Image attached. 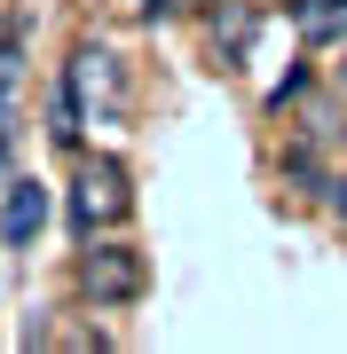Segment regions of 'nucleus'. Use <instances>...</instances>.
Segmentation results:
<instances>
[{"label":"nucleus","mask_w":347,"mask_h":354,"mask_svg":"<svg viewBox=\"0 0 347 354\" xmlns=\"http://www.w3.org/2000/svg\"><path fill=\"white\" fill-rule=\"evenodd\" d=\"M127 165L118 158H87V174H79V189H71V221H79V236H95V228H111V221H127Z\"/></svg>","instance_id":"f257e3e1"},{"label":"nucleus","mask_w":347,"mask_h":354,"mask_svg":"<svg viewBox=\"0 0 347 354\" xmlns=\"http://www.w3.org/2000/svg\"><path fill=\"white\" fill-rule=\"evenodd\" d=\"M142 252L134 244H95L87 260H79V291H87L95 307H127V299H142Z\"/></svg>","instance_id":"f03ea898"},{"label":"nucleus","mask_w":347,"mask_h":354,"mask_svg":"<svg viewBox=\"0 0 347 354\" xmlns=\"http://www.w3.org/2000/svg\"><path fill=\"white\" fill-rule=\"evenodd\" d=\"M39 221H48V189L39 181H8V213H0V236L8 244H32Z\"/></svg>","instance_id":"7ed1b4c3"},{"label":"nucleus","mask_w":347,"mask_h":354,"mask_svg":"<svg viewBox=\"0 0 347 354\" xmlns=\"http://www.w3.org/2000/svg\"><path fill=\"white\" fill-rule=\"evenodd\" d=\"M253 32H260V8H253V0H221V8H213V48H221V64H237Z\"/></svg>","instance_id":"20e7f679"},{"label":"nucleus","mask_w":347,"mask_h":354,"mask_svg":"<svg viewBox=\"0 0 347 354\" xmlns=\"http://www.w3.org/2000/svg\"><path fill=\"white\" fill-rule=\"evenodd\" d=\"M150 16H190V8H213V0H142Z\"/></svg>","instance_id":"39448f33"},{"label":"nucleus","mask_w":347,"mask_h":354,"mask_svg":"<svg viewBox=\"0 0 347 354\" xmlns=\"http://www.w3.org/2000/svg\"><path fill=\"white\" fill-rule=\"evenodd\" d=\"M300 16H323V8H347V0H292Z\"/></svg>","instance_id":"423d86ee"},{"label":"nucleus","mask_w":347,"mask_h":354,"mask_svg":"<svg viewBox=\"0 0 347 354\" xmlns=\"http://www.w3.org/2000/svg\"><path fill=\"white\" fill-rule=\"evenodd\" d=\"M332 205H339V213H347V181H339V197H332Z\"/></svg>","instance_id":"0eeeda50"},{"label":"nucleus","mask_w":347,"mask_h":354,"mask_svg":"<svg viewBox=\"0 0 347 354\" xmlns=\"http://www.w3.org/2000/svg\"><path fill=\"white\" fill-rule=\"evenodd\" d=\"M0 150H8V134H0Z\"/></svg>","instance_id":"6e6552de"}]
</instances>
